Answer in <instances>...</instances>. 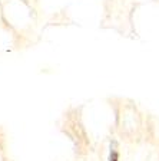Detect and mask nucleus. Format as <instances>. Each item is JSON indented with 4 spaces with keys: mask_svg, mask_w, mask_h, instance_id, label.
I'll return each mask as SVG.
<instances>
[{
    "mask_svg": "<svg viewBox=\"0 0 159 161\" xmlns=\"http://www.w3.org/2000/svg\"><path fill=\"white\" fill-rule=\"evenodd\" d=\"M109 161H119V153L116 148H112L109 154Z\"/></svg>",
    "mask_w": 159,
    "mask_h": 161,
    "instance_id": "nucleus-1",
    "label": "nucleus"
}]
</instances>
